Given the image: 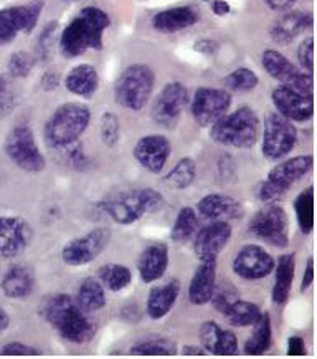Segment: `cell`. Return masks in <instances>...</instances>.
<instances>
[{
  "label": "cell",
  "instance_id": "1",
  "mask_svg": "<svg viewBox=\"0 0 317 359\" xmlns=\"http://www.w3.org/2000/svg\"><path fill=\"white\" fill-rule=\"evenodd\" d=\"M40 315L70 343L85 344L96 334V325L88 318V313L83 311L70 294L59 293L50 297L41 305Z\"/></svg>",
  "mask_w": 317,
  "mask_h": 359
},
{
  "label": "cell",
  "instance_id": "2",
  "mask_svg": "<svg viewBox=\"0 0 317 359\" xmlns=\"http://www.w3.org/2000/svg\"><path fill=\"white\" fill-rule=\"evenodd\" d=\"M164 196L153 187H134L119 191L98 202V209L119 225H131L162 209Z\"/></svg>",
  "mask_w": 317,
  "mask_h": 359
},
{
  "label": "cell",
  "instance_id": "3",
  "mask_svg": "<svg viewBox=\"0 0 317 359\" xmlns=\"http://www.w3.org/2000/svg\"><path fill=\"white\" fill-rule=\"evenodd\" d=\"M91 111L83 103H63L55 109L48 121L45 123L43 137L48 147L65 149L80 141L88 130Z\"/></svg>",
  "mask_w": 317,
  "mask_h": 359
},
{
  "label": "cell",
  "instance_id": "4",
  "mask_svg": "<svg viewBox=\"0 0 317 359\" xmlns=\"http://www.w3.org/2000/svg\"><path fill=\"white\" fill-rule=\"evenodd\" d=\"M210 128V137L218 144L250 149L260 140L261 123L255 109L241 107L237 111L227 113Z\"/></svg>",
  "mask_w": 317,
  "mask_h": 359
},
{
  "label": "cell",
  "instance_id": "5",
  "mask_svg": "<svg viewBox=\"0 0 317 359\" xmlns=\"http://www.w3.org/2000/svg\"><path fill=\"white\" fill-rule=\"evenodd\" d=\"M155 73L149 65L134 63L127 67L114 85L116 103L129 111H141L154 91Z\"/></svg>",
  "mask_w": 317,
  "mask_h": 359
},
{
  "label": "cell",
  "instance_id": "6",
  "mask_svg": "<svg viewBox=\"0 0 317 359\" xmlns=\"http://www.w3.org/2000/svg\"><path fill=\"white\" fill-rule=\"evenodd\" d=\"M312 165H314L312 156H296L278 163L258 187V199L269 204L283 197L294 184L312 171Z\"/></svg>",
  "mask_w": 317,
  "mask_h": 359
},
{
  "label": "cell",
  "instance_id": "7",
  "mask_svg": "<svg viewBox=\"0 0 317 359\" xmlns=\"http://www.w3.org/2000/svg\"><path fill=\"white\" fill-rule=\"evenodd\" d=\"M6 154L22 171L30 174H38L47 165L29 124H17L12 128L6 140Z\"/></svg>",
  "mask_w": 317,
  "mask_h": 359
},
{
  "label": "cell",
  "instance_id": "8",
  "mask_svg": "<svg viewBox=\"0 0 317 359\" xmlns=\"http://www.w3.org/2000/svg\"><path fill=\"white\" fill-rule=\"evenodd\" d=\"M248 232L268 245L284 248L289 245V219L286 210L278 204L265 205L253 215Z\"/></svg>",
  "mask_w": 317,
  "mask_h": 359
},
{
  "label": "cell",
  "instance_id": "9",
  "mask_svg": "<svg viewBox=\"0 0 317 359\" xmlns=\"http://www.w3.org/2000/svg\"><path fill=\"white\" fill-rule=\"evenodd\" d=\"M297 142V130L293 121L281 116L278 111L265 118L261 153L269 161H281L291 154Z\"/></svg>",
  "mask_w": 317,
  "mask_h": 359
},
{
  "label": "cell",
  "instance_id": "10",
  "mask_svg": "<svg viewBox=\"0 0 317 359\" xmlns=\"http://www.w3.org/2000/svg\"><path fill=\"white\" fill-rule=\"evenodd\" d=\"M261 65L271 78L279 81V85L291 86V88L306 95H314L312 73L300 70L291 60H288L278 50H265L261 55Z\"/></svg>",
  "mask_w": 317,
  "mask_h": 359
},
{
  "label": "cell",
  "instance_id": "11",
  "mask_svg": "<svg viewBox=\"0 0 317 359\" xmlns=\"http://www.w3.org/2000/svg\"><path fill=\"white\" fill-rule=\"evenodd\" d=\"M111 241V230L98 227L73 238L62 248V260L70 266H83L98 259Z\"/></svg>",
  "mask_w": 317,
  "mask_h": 359
},
{
  "label": "cell",
  "instance_id": "12",
  "mask_svg": "<svg viewBox=\"0 0 317 359\" xmlns=\"http://www.w3.org/2000/svg\"><path fill=\"white\" fill-rule=\"evenodd\" d=\"M232 107V95L222 88H199L192 100L190 111L200 126H211L223 118Z\"/></svg>",
  "mask_w": 317,
  "mask_h": 359
},
{
  "label": "cell",
  "instance_id": "13",
  "mask_svg": "<svg viewBox=\"0 0 317 359\" xmlns=\"http://www.w3.org/2000/svg\"><path fill=\"white\" fill-rule=\"evenodd\" d=\"M276 260L273 259L269 252L265 250V247L256 245V243H248L243 245L233 259V271L238 277L248 282H256L269 277L274 270Z\"/></svg>",
  "mask_w": 317,
  "mask_h": 359
},
{
  "label": "cell",
  "instance_id": "14",
  "mask_svg": "<svg viewBox=\"0 0 317 359\" xmlns=\"http://www.w3.org/2000/svg\"><path fill=\"white\" fill-rule=\"evenodd\" d=\"M34 241V229L17 215H0V259H13L24 253Z\"/></svg>",
  "mask_w": 317,
  "mask_h": 359
},
{
  "label": "cell",
  "instance_id": "15",
  "mask_svg": "<svg viewBox=\"0 0 317 359\" xmlns=\"http://www.w3.org/2000/svg\"><path fill=\"white\" fill-rule=\"evenodd\" d=\"M276 111L289 121L306 123L314 116V95H306L286 85H278L271 93Z\"/></svg>",
  "mask_w": 317,
  "mask_h": 359
},
{
  "label": "cell",
  "instance_id": "16",
  "mask_svg": "<svg viewBox=\"0 0 317 359\" xmlns=\"http://www.w3.org/2000/svg\"><path fill=\"white\" fill-rule=\"evenodd\" d=\"M211 302L215 303V308L222 313L225 320L232 326L237 328H245V326H253L261 316V308L256 303L240 300L233 290H225V292H217L215 290Z\"/></svg>",
  "mask_w": 317,
  "mask_h": 359
},
{
  "label": "cell",
  "instance_id": "17",
  "mask_svg": "<svg viewBox=\"0 0 317 359\" xmlns=\"http://www.w3.org/2000/svg\"><path fill=\"white\" fill-rule=\"evenodd\" d=\"M188 90L181 81H171L160 90L157 98H155L150 116L155 123L171 126L181 116L183 108L188 104Z\"/></svg>",
  "mask_w": 317,
  "mask_h": 359
},
{
  "label": "cell",
  "instance_id": "18",
  "mask_svg": "<svg viewBox=\"0 0 317 359\" xmlns=\"http://www.w3.org/2000/svg\"><path fill=\"white\" fill-rule=\"evenodd\" d=\"M233 229L228 222L215 220L197 230L194 238V252L200 262H217L218 255L232 238Z\"/></svg>",
  "mask_w": 317,
  "mask_h": 359
},
{
  "label": "cell",
  "instance_id": "19",
  "mask_svg": "<svg viewBox=\"0 0 317 359\" xmlns=\"http://www.w3.org/2000/svg\"><path fill=\"white\" fill-rule=\"evenodd\" d=\"M172 153L171 141L160 135H147L134 146V159L146 171L160 174Z\"/></svg>",
  "mask_w": 317,
  "mask_h": 359
},
{
  "label": "cell",
  "instance_id": "20",
  "mask_svg": "<svg viewBox=\"0 0 317 359\" xmlns=\"http://www.w3.org/2000/svg\"><path fill=\"white\" fill-rule=\"evenodd\" d=\"M197 209L202 217L210 222H215V220L228 222V220L241 219L245 215V207L241 202L227 194H209L202 197L197 204Z\"/></svg>",
  "mask_w": 317,
  "mask_h": 359
},
{
  "label": "cell",
  "instance_id": "21",
  "mask_svg": "<svg viewBox=\"0 0 317 359\" xmlns=\"http://www.w3.org/2000/svg\"><path fill=\"white\" fill-rule=\"evenodd\" d=\"M200 346L206 354L215 356H233L238 353L237 334L232 331L223 330L215 321H206L200 326Z\"/></svg>",
  "mask_w": 317,
  "mask_h": 359
},
{
  "label": "cell",
  "instance_id": "22",
  "mask_svg": "<svg viewBox=\"0 0 317 359\" xmlns=\"http://www.w3.org/2000/svg\"><path fill=\"white\" fill-rule=\"evenodd\" d=\"M312 29V15L307 12H288L273 22L269 36L274 43L289 45L304 32Z\"/></svg>",
  "mask_w": 317,
  "mask_h": 359
},
{
  "label": "cell",
  "instance_id": "23",
  "mask_svg": "<svg viewBox=\"0 0 317 359\" xmlns=\"http://www.w3.org/2000/svg\"><path fill=\"white\" fill-rule=\"evenodd\" d=\"M58 47L65 58H78L88 48L94 50L93 39H91V34L83 24L80 15L73 18L70 24L63 29L58 40Z\"/></svg>",
  "mask_w": 317,
  "mask_h": 359
},
{
  "label": "cell",
  "instance_id": "24",
  "mask_svg": "<svg viewBox=\"0 0 317 359\" xmlns=\"http://www.w3.org/2000/svg\"><path fill=\"white\" fill-rule=\"evenodd\" d=\"M217 290V262H202L188 287V300L192 305L204 306L211 302Z\"/></svg>",
  "mask_w": 317,
  "mask_h": 359
},
{
  "label": "cell",
  "instance_id": "25",
  "mask_svg": "<svg viewBox=\"0 0 317 359\" xmlns=\"http://www.w3.org/2000/svg\"><path fill=\"white\" fill-rule=\"evenodd\" d=\"M169 266V248L164 243H153L144 248L137 260V271L144 283L157 282Z\"/></svg>",
  "mask_w": 317,
  "mask_h": 359
},
{
  "label": "cell",
  "instance_id": "26",
  "mask_svg": "<svg viewBox=\"0 0 317 359\" xmlns=\"http://www.w3.org/2000/svg\"><path fill=\"white\" fill-rule=\"evenodd\" d=\"M178 294H181V282L177 278H172L171 282L159 285L150 290L149 297H147L146 310L150 320L159 321L164 316H167L176 305Z\"/></svg>",
  "mask_w": 317,
  "mask_h": 359
},
{
  "label": "cell",
  "instance_id": "27",
  "mask_svg": "<svg viewBox=\"0 0 317 359\" xmlns=\"http://www.w3.org/2000/svg\"><path fill=\"white\" fill-rule=\"evenodd\" d=\"M197 22H199V13L192 7H174L153 17V27L159 34H177L190 29Z\"/></svg>",
  "mask_w": 317,
  "mask_h": 359
},
{
  "label": "cell",
  "instance_id": "28",
  "mask_svg": "<svg viewBox=\"0 0 317 359\" xmlns=\"http://www.w3.org/2000/svg\"><path fill=\"white\" fill-rule=\"evenodd\" d=\"M65 86L70 93L80 96V98H93L99 88L98 70L90 63H80L68 72Z\"/></svg>",
  "mask_w": 317,
  "mask_h": 359
},
{
  "label": "cell",
  "instance_id": "29",
  "mask_svg": "<svg viewBox=\"0 0 317 359\" xmlns=\"http://www.w3.org/2000/svg\"><path fill=\"white\" fill-rule=\"evenodd\" d=\"M35 288V275L30 266L13 265L2 278V292L12 300H22L30 297Z\"/></svg>",
  "mask_w": 317,
  "mask_h": 359
},
{
  "label": "cell",
  "instance_id": "30",
  "mask_svg": "<svg viewBox=\"0 0 317 359\" xmlns=\"http://www.w3.org/2000/svg\"><path fill=\"white\" fill-rule=\"evenodd\" d=\"M274 285L273 302L276 305H284L289 300L293 288L294 271H296V257L294 253H284L274 264Z\"/></svg>",
  "mask_w": 317,
  "mask_h": 359
},
{
  "label": "cell",
  "instance_id": "31",
  "mask_svg": "<svg viewBox=\"0 0 317 359\" xmlns=\"http://www.w3.org/2000/svg\"><path fill=\"white\" fill-rule=\"evenodd\" d=\"M76 305L81 308L85 313H96L103 310L108 303V298H106V290L104 285L93 277L85 278L78 288L76 293Z\"/></svg>",
  "mask_w": 317,
  "mask_h": 359
},
{
  "label": "cell",
  "instance_id": "32",
  "mask_svg": "<svg viewBox=\"0 0 317 359\" xmlns=\"http://www.w3.org/2000/svg\"><path fill=\"white\" fill-rule=\"evenodd\" d=\"M253 334L248 338L245 344L246 356H261L268 351L273 339V328H271V316L269 313H261L260 320L253 325Z\"/></svg>",
  "mask_w": 317,
  "mask_h": 359
},
{
  "label": "cell",
  "instance_id": "33",
  "mask_svg": "<svg viewBox=\"0 0 317 359\" xmlns=\"http://www.w3.org/2000/svg\"><path fill=\"white\" fill-rule=\"evenodd\" d=\"M80 18L91 34V39H93V43H94V50L103 48V35L104 32L109 29V25H111V18H109L108 13L101 11L98 7L90 6V7H85L80 12Z\"/></svg>",
  "mask_w": 317,
  "mask_h": 359
},
{
  "label": "cell",
  "instance_id": "34",
  "mask_svg": "<svg viewBox=\"0 0 317 359\" xmlns=\"http://www.w3.org/2000/svg\"><path fill=\"white\" fill-rule=\"evenodd\" d=\"M199 227V215H197L195 209H192V207H182L178 210L176 222L172 225L171 238L177 243H185L195 237Z\"/></svg>",
  "mask_w": 317,
  "mask_h": 359
},
{
  "label": "cell",
  "instance_id": "35",
  "mask_svg": "<svg viewBox=\"0 0 317 359\" xmlns=\"http://www.w3.org/2000/svg\"><path fill=\"white\" fill-rule=\"evenodd\" d=\"M197 177V164L192 158H182L171 169V172L165 174L164 182L176 191H183L190 187Z\"/></svg>",
  "mask_w": 317,
  "mask_h": 359
},
{
  "label": "cell",
  "instance_id": "36",
  "mask_svg": "<svg viewBox=\"0 0 317 359\" xmlns=\"http://www.w3.org/2000/svg\"><path fill=\"white\" fill-rule=\"evenodd\" d=\"M99 282L111 292H122L132 283V273L126 265L108 264L98 271Z\"/></svg>",
  "mask_w": 317,
  "mask_h": 359
},
{
  "label": "cell",
  "instance_id": "37",
  "mask_svg": "<svg viewBox=\"0 0 317 359\" xmlns=\"http://www.w3.org/2000/svg\"><path fill=\"white\" fill-rule=\"evenodd\" d=\"M294 212L302 233H311L314 229V187L309 186L294 201Z\"/></svg>",
  "mask_w": 317,
  "mask_h": 359
},
{
  "label": "cell",
  "instance_id": "38",
  "mask_svg": "<svg viewBox=\"0 0 317 359\" xmlns=\"http://www.w3.org/2000/svg\"><path fill=\"white\" fill-rule=\"evenodd\" d=\"M129 354H134V356H174L177 354V348L174 341L167 338H149L134 344Z\"/></svg>",
  "mask_w": 317,
  "mask_h": 359
},
{
  "label": "cell",
  "instance_id": "39",
  "mask_svg": "<svg viewBox=\"0 0 317 359\" xmlns=\"http://www.w3.org/2000/svg\"><path fill=\"white\" fill-rule=\"evenodd\" d=\"M260 78L255 72L250 70V68H237L235 72H232L230 75L225 76V85H227L228 90L237 91V93H248V91H253L258 86Z\"/></svg>",
  "mask_w": 317,
  "mask_h": 359
},
{
  "label": "cell",
  "instance_id": "40",
  "mask_svg": "<svg viewBox=\"0 0 317 359\" xmlns=\"http://www.w3.org/2000/svg\"><path fill=\"white\" fill-rule=\"evenodd\" d=\"M18 7H7L0 11V45H10L20 34Z\"/></svg>",
  "mask_w": 317,
  "mask_h": 359
},
{
  "label": "cell",
  "instance_id": "41",
  "mask_svg": "<svg viewBox=\"0 0 317 359\" xmlns=\"http://www.w3.org/2000/svg\"><path fill=\"white\" fill-rule=\"evenodd\" d=\"M35 57L27 52H15L10 55L7 62L8 75L12 78H27L35 68Z\"/></svg>",
  "mask_w": 317,
  "mask_h": 359
},
{
  "label": "cell",
  "instance_id": "42",
  "mask_svg": "<svg viewBox=\"0 0 317 359\" xmlns=\"http://www.w3.org/2000/svg\"><path fill=\"white\" fill-rule=\"evenodd\" d=\"M101 141L108 147H114L121 140V123L114 113H104L99 121Z\"/></svg>",
  "mask_w": 317,
  "mask_h": 359
},
{
  "label": "cell",
  "instance_id": "43",
  "mask_svg": "<svg viewBox=\"0 0 317 359\" xmlns=\"http://www.w3.org/2000/svg\"><path fill=\"white\" fill-rule=\"evenodd\" d=\"M58 34V24L57 22H50L43 27V30L40 32L38 40H36V58L40 62H48L52 58V52H53V41L57 39Z\"/></svg>",
  "mask_w": 317,
  "mask_h": 359
},
{
  "label": "cell",
  "instance_id": "44",
  "mask_svg": "<svg viewBox=\"0 0 317 359\" xmlns=\"http://www.w3.org/2000/svg\"><path fill=\"white\" fill-rule=\"evenodd\" d=\"M18 7V20H20V30L24 34H30L38 24L41 12H43V2L41 0H35V2L27 4V6H17Z\"/></svg>",
  "mask_w": 317,
  "mask_h": 359
},
{
  "label": "cell",
  "instance_id": "45",
  "mask_svg": "<svg viewBox=\"0 0 317 359\" xmlns=\"http://www.w3.org/2000/svg\"><path fill=\"white\" fill-rule=\"evenodd\" d=\"M297 62H300L302 72H314V40H312V36L302 40L297 47Z\"/></svg>",
  "mask_w": 317,
  "mask_h": 359
},
{
  "label": "cell",
  "instance_id": "46",
  "mask_svg": "<svg viewBox=\"0 0 317 359\" xmlns=\"http://www.w3.org/2000/svg\"><path fill=\"white\" fill-rule=\"evenodd\" d=\"M17 104L15 93H13L10 80L6 75H0V113L12 111Z\"/></svg>",
  "mask_w": 317,
  "mask_h": 359
},
{
  "label": "cell",
  "instance_id": "47",
  "mask_svg": "<svg viewBox=\"0 0 317 359\" xmlns=\"http://www.w3.org/2000/svg\"><path fill=\"white\" fill-rule=\"evenodd\" d=\"M2 356H38L41 351L35 349L34 346H29V344L20 343V341H12L7 343L6 346L0 351Z\"/></svg>",
  "mask_w": 317,
  "mask_h": 359
},
{
  "label": "cell",
  "instance_id": "48",
  "mask_svg": "<svg viewBox=\"0 0 317 359\" xmlns=\"http://www.w3.org/2000/svg\"><path fill=\"white\" fill-rule=\"evenodd\" d=\"M288 354L289 356H304L306 343L301 336H291L288 339Z\"/></svg>",
  "mask_w": 317,
  "mask_h": 359
},
{
  "label": "cell",
  "instance_id": "49",
  "mask_svg": "<svg viewBox=\"0 0 317 359\" xmlns=\"http://www.w3.org/2000/svg\"><path fill=\"white\" fill-rule=\"evenodd\" d=\"M197 52L202 53V55H206V57H210V55H215L218 50V43L215 40H209V39H204V40H199L195 43L194 47Z\"/></svg>",
  "mask_w": 317,
  "mask_h": 359
},
{
  "label": "cell",
  "instance_id": "50",
  "mask_svg": "<svg viewBox=\"0 0 317 359\" xmlns=\"http://www.w3.org/2000/svg\"><path fill=\"white\" fill-rule=\"evenodd\" d=\"M312 282H314V259L309 257V259H307V264H306L304 275H302V280H301V292L304 293L306 290L311 287Z\"/></svg>",
  "mask_w": 317,
  "mask_h": 359
},
{
  "label": "cell",
  "instance_id": "51",
  "mask_svg": "<svg viewBox=\"0 0 317 359\" xmlns=\"http://www.w3.org/2000/svg\"><path fill=\"white\" fill-rule=\"evenodd\" d=\"M59 85V76L57 72H47L43 73V76H41V81H40V86L43 91H52L57 88Z\"/></svg>",
  "mask_w": 317,
  "mask_h": 359
},
{
  "label": "cell",
  "instance_id": "52",
  "mask_svg": "<svg viewBox=\"0 0 317 359\" xmlns=\"http://www.w3.org/2000/svg\"><path fill=\"white\" fill-rule=\"evenodd\" d=\"M297 0H265V4L273 11H288L291 8Z\"/></svg>",
  "mask_w": 317,
  "mask_h": 359
},
{
  "label": "cell",
  "instance_id": "53",
  "mask_svg": "<svg viewBox=\"0 0 317 359\" xmlns=\"http://www.w3.org/2000/svg\"><path fill=\"white\" fill-rule=\"evenodd\" d=\"M211 8H213L215 15H218V17H225L232 12L228 2H225V0H211Z\"/></svg>",
  "mask_w": 317,
  "mask_h": 359
},
{
  "label": "cell",
  "instance_id": "54",
  "mask_svg": "<svg viewBox=\"0 0 317 359\" xmlns=\"http://www.w3.org/2000/svg\"><path fill=\"white\" fill-rule=\"evenodd\" d=\"M182 354H185V356H204V354H206V351L202 346H195V344H187V346L182 349Z\"/></svg>",
  "mask_w": 317,
  "mask_h": 359
},
{
  "label": "cell",
  "instance_id": "55",
  "mask_svg": "<svg viewBox=\"0 0 317 359\" xmlns=\"http://www.w3.org/2000/svg\"><path fill=\"white\" fill-rule=\"evenodd\" d=\"M8 326H10V316H8V313L0 306V333H3Z\"/></svg>",
  "mask_w": 317,
  "mask_h": 359
},
{
  "label": "cell",
  "instance_id": "56",
  "mask_svg": "<svg viewBox=\"0 0 317 359\" xmlns=\"http://www.w3.org/2000/svg\"><path fill=\"white\" fill-rule=\"evenodd\" d=\"M68 2H76V0H68Z\"/></svg>",
  "mask_w": 317,
  "mask_h": 359
}]
</instances>
